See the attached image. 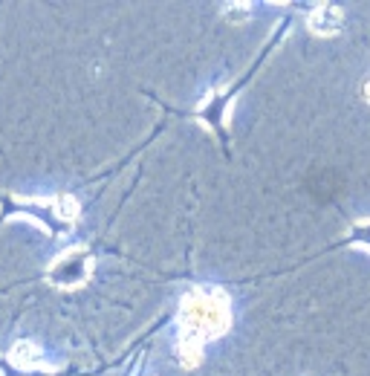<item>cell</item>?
<instances>
[{
    "label": "cell",
    "mask_w": 370,
    "mask_h": 376,
    "mask_svg": "<svg viewBox=\"0 0 370 376\" xmlns=\"http://www.w3.org/2000/svg\"><path fill=\"white\" fill-rule=\"evenodd\" d=\"M229 327V299L220 289L191 292L183 301V342L200 345L217 339Z\"/></svg>",
    "instance_id": "1"
},
{
    "label": "cell",
    "mask_w": 370,
    "mask_h": 376,
    "mask_svg": "<svg viewBox=\"0 0 370 376\" xmlns=\"http://www.w3.org/2000/svg\"><path fill=\"white\" fill-rule=\"evenodd\" d=\"M87 275H90V264H87L84 249H70V252H64L61 258L52 264L49 281L58 284V287H64V289H70V287L84 284Z\"/></svg>",
    "instance_id": "2"
},
{
    "label": "cell",
    "mask_w": 370,
    "mask_h": 376,
    "mask_svg": "<svg viewBox=\"0 0 370 376\" xmlns=\"http://www.w3.org/2000/svg\"><path fill=\"white\" fill-rule=\"evenodd\" d=\"M307 27H309V32L318 35V38H333L344 27V15H341L339 6H318V9L309 12Z\"/></svg>",
    "instance_id": "3"
},
{
    "label": "cell",
    "mask_w": 370,
    "mask_h": 376,
    "mask_svg": "<svg viewBox=\"0 0 370 376\" xmlns=\"http://www.w3.org/2000/svg\"><path fill=\"white\" fill-rule=\"evenodd\" d=\"M9 362L15 368H35L38 362H44V353H41V347L32 345V342H17L9 350Z\"/></svg>",
    "instance_id": "4"
},
{
    "label": "cell",
    "mask_w": 370,
    "mask_h": 376,
    "mask_svg": "<svg viewBox=\"0 0 370 376\" xmlns=\"http://www.w3.org/2000/svg\"><path fill=\"white\" fill-rule=\"evenodd\" d=\"M55 211H58V217H64V220H72L75 214H79V203H75V197H58L55 200Z\"/></svg>",
    "instance_id": "5"
},
{
    "label": "cell",
    "mask_w": 370,
    "mask_h": 376,
    "mask_svg": "<svg viewBox=\"0 0 370 376\" xmlns=\"http://www.w3.org/2000/svg\"><path fill=\"white\" fill-rule=\"evenodd\" d=\"M362 93H364V102L370 105V75L364 78V84H362Z\"/></svg>",
    "instance_id": "6"
}]
</instances>
